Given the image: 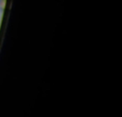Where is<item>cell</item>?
<instances>
[{
    "label": "cell",
    "mask_w": 122,
    "mask_h": 117,
    "mask_svg": "<svg viewBox=\"0 0 122 117\" xmlns=\"http://www.w3.org/2000/svg\"><path fill=\"white\" fill-rule=\"evenodd\" d=\"M5 4H6V0H0V10L3 11L5 9Z\"/></svg>",
    "instance_id": "6da1fadb"
}]
</instances>
